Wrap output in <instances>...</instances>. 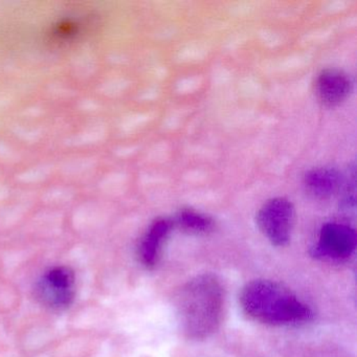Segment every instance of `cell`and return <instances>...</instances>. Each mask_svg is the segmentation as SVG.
Segmentation results:
<instances>
[{
    "instance_id": "cell-1",
    "label": "cell",
    "mask_w": 357,
    "mask_h": 357,
    "mask_svg": "<svg viewBox=\"0 0 357 357\" xmlns=\"http://www.w3.org/2000/svg\"><path fill=\"white\" fill-rule=\"evenodd\" d=\"M225 308V288L210 273L190 280L175 298L181 331L192 340H204L216 332L222 323Z\"/></svg>"
},
{
    "instance_id": "cell-2",
    "label": "cell",
    "mask_w": 357,
    "mask_h": 357,
    "mask_svg": "<svg viewBox=\"0 0 357 357\" xmlns=\"http://www.w3.org/2000/svg\"><path fill=\"white\" fill-rule=\"evenodd\" d=\"M246 314L261 323L284 326L310 321L312 311L298 296L268 280H255L240 296Z\"/></svg>"
},
{
    "instance_id": "cell-3",
    "label": "cell",
    "mask_w": 357,
    "mask_h": 357,
    "mask_svg": "<svg viewBox=\"0 0 357 357\" xmlns=\"http://www.w3.org/2000/svg\"><path fill=\"white\" fill-rule=\"evenodd\" d=\"M257 223L271 244L286 245L291 237L294 227V204L284 197L267 200L257 214Z\"/></svg>"
},
{
    "instance_id": "cell-4",
    "label": "cell",
    "mask_w": 357,
    "mask_h": 357,
    "mask_svg": "<svg viewBox=\"0 0 357 357\" xmlns=\"http://www.w3.org/2000/svg\"><path fill=\"white\" fill-rule=\"evenodd\" d=\"M74 271L68 266H56L47 271L35 287L37 300L47 308L62 310L75 298Z\"/></svg>"
},
{
    "instance_id": "cell-5",
    "label": "cell",
    "mask_w": 357,
    "mask_h": 357,
    "mask_svg": "<svg viewBox=\"0 0 357 357\" xmlns=\"http://www.w3.org/2000/svg\"><path fill=\"white\" fill-rule=\"evenodd\" d=\"M356 244V231L350 225L328 222L319 231L315 255L327 260H347L354 254Z\"/></svg>"
},
{
    "instance_id": "cell-6",
    "label": "cell",
    "mask_w": 357,
    "mask_h": 357,
    "mask_svg": "<svg viewBox=\"0 0 357 357\" xmlns=\"http://www.w3.org/2000/svg\"><path fill=\"white\" fill-rule=\"evenodd\" d=\"M315 96L326 107H335L342 104L352 91L350 77L340 70L327 68L315 79Z\"/></svg>"
},
{
    "instance_id": "cell-7",
    "label": "cell",
    "mask_w": 357,
    "mask_h": 357,
    "mask_svg": "<svg viewBox=\"0 0 357 357\" xmlns=\"http://www.w3.org/2000/svg\"><path fill=\"white\" fill-rule=\"evenodd\" d=\"M342 177L335 169L315 168L308 171L303 179L305 191L314 199L327 200L337 195Z\"/></svg>"
},
{
    "instance_id": "cell-8",
    "label": "cell",
    "mask_w": 357,
    "mask_h": 357,
    "mask_svg": "<svg viewBox=\"0 0 357 357\" xmlns=\"http://www.w3.org/2000/svg\"><path fill=\"white\" fill-rule=\"evenodd\" d=\"M171 223L166 219H158L152 223L139 245V257L146 266H153L158 261L160 246L170 231Z\"/></svg>"
},
{
    "instance_id": "cell-9",
    "label": "cell",
    "mask_w": 357,
    "mask_h": 357,
    "mask_svg": "<svg viewBox=\"0 0 357 357\" xmlns=\"http://www.w3.org/2000/svg\"><path fill=\"white\" fill-rule=\"evenodd\" d=\"M177 221L183 229L192 233H208L213 227V221L208 217L194 211H183Z\"/></svg>"
},
{
    "instance_id": "cell-10",
    "label": "cell",
    "mask_w": 357,
    "mask_h": 357,
    "mask_svg": "<svg viewBox=\"0 0 357 357\" xmlns=\"http://www.w3.org/2000/svg\"><path fill=\"white\" fill-rule=\"evenodd\" d=\"M80 32V26L78 22L74 20H63L58 22L53 29H52V39L56 43H66L72 40L76 35Z\"/></svg>"
}]
</instances>
